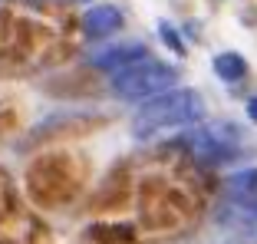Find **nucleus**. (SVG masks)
<instances>
[{"label": "nucleus", "instance_id": "1", "mask_svg": "<svg viewBox=\"0 0 257 244\" xmlns=\"http://www.w3.org/2000/svg\"><path fill=\"white\" fill-rule=\"evenodd\" d=\"M204 119V102L195 89H168L155 99H149L132 119V132L136 139H149L162 129H175V126H195Z\"/></svg>", "mask_w": 257, "mask_h": 244}, {"label": "nucleus", "instance_id": "2", "mask_svg": "<svg viewBox=\"0 0 257 244\" xmlns=\"http://www.w3.org/2000/svg\"><path fill=\"white\" fill-rule=\"evenodd\" d=\"M175 79H178V69L168 66V63H159V60H142L136 63V66L122 69V73H115L112 76V92L119 96V99H155V96H162V92L175 89Z\"/></svg>", "mask_w": 257, "mask_h": 244}, {"label": "nucleus", "instance_id": "3", "mask_svg": "<svg viewBox=\"0 0 257 244\" xmlns=\"http://www.w3.org/2000/svg\"><path fill=\"white\" fill-rule=\"evenodd\" d=\"M234 132L227 129V126H208V129H198L191 136V152L195 159L208 162V165H221V162L234 159Z\"/></svg>", "mask_w": 257, "mask_h": 244}, {"label": "nucleus", "instance_id": "4", "mask_svg": "<svg viewBox=\"0 0 257 244\" xmlns=\"http://www.w3.org/2000/svg\"><path fill=\"white\" fill-rule=\"evenodd\" d=\"M149 60V50H145L142 43H122V46H112V50H106V53H99L96 60H92V66L96 69H106V73H122V69L136 66V63Z\"/></svg>", "mask_w": 257, "mask_h": 244}, {"label": "nucleus", "instance_id": "5", "mask_svg": "<svg viewBox=\"0 0 257 244\" xmlns=\"http://www.w3.org/2000/svg\"><path fill=\"white\" fill-rule=\"evenodd\" d=\"M119 23H122V14L112 4H99V7H92V10L83 14V30H86V37H92V40L112 37V33L119 30Z\"/></svg>", "mask_w": 257, "mask_h": 244}, {"label": "nucleus", "instance_id": "6", "mask_svg": "<svg viewBox=\"0 0 257 244\" xmlns=\"http://www.w3.org/2000/svg\"><path fill=\"white\" fill-rule=\"evenodd\" d=\"M214 73H218L224 83H237V79L247 73V63H244L241 53H221V56H214Z\"/></svg>", "mask_w": 257, "mask_h": 244}, {"label": "nucleus", "instance_id": "7", "mask_svg": "<svg viewBox=\"0 0 257 244\" xmlns=\"http://www.w3.org/2000/svg\"><path fill=\"white\" fill-rule=\"evenodd\" d=\"M227 191H231L237 201H241V198H254V195H257V168H247V172L231 175V178H227Z\"/></svg>", "mask_w": 257, "mask_h": 244}, {"label": "nucleus", "instance_id": "8", "mask_svg": "<svg viewBox=\"0 0 257 244\" xmlns=\"http://www.w3.org/2000/svg\"><path fill=\"white\" fill-rule=\"evenodd\" d=\"M159 30H162V37H165V43H168V46H172L175 53H185V46H182V43H178V33H175V30H172V27H168V23H162Z\"/></svg>", "mask_w": 257, "mask_h": 244}, {"label": "nucleus", "instance_id": "9", "mask_svg": "<svg viewBox=\"0 0 257 244\" xmlns=\"http://www.w3.org/2000/svg\"><path fill=\"white\" fill-rule=\"evenodd\" d=\"M247 115H250V122H257V96H250V102H247Z\"/></svg>", "mask_w": 257, "mask_h": 244}]
</instances>
